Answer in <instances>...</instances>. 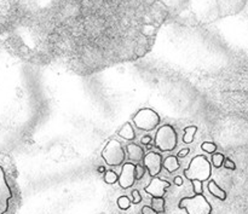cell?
I'll return each mask as SVG.
<instances>
[{"label":"cell","mask_w":248,"mask_h":214,"mask_svg":"<svg viewBox=\"0 0 248 214\" xmlns=\"http://www.w3.org/2000/svg\"><path fill=\"white\" fill-rule=\"evenodd\" d=\"M164 1L166 2L167 5H170V6L178 7V6H182V5L186 4V1L189 2V0H164Z\"/></svg>","instance_id":"cell-24"},{"label":"cell","mask_w":248,"mask_h":214,"mask_svg":"<svg viewBox=\"0 0 248 214\" xmlns=\"http://www.w3.org/2000/svg\"><path fill=\"white\" fill-rule=\"evenodd\" d=\"M118 136H120L121 138H124L125 140H133L136 138V132L135 128H133L132 123L126 122L120 130L118 131Z\"/></svg>","instance_id":"cell-15"},{"label":"cell","mask_w":248,"mask_h":214,"mask_svg":"<svg viewBox=\"0 0 248 214\" xmlns=\"http://www.w3.org/2000/svg\"><path fill=\"white\" fill-rule=\"evenodd\" d=\"M152 142H153V137L150 135L144 136V137H142V139H140V143H142L143 145H149L152 144Z\"/></svg>","instance_id":"cell-28"},{"label":"cell","mask_w":248,"mask_h":214,"mask_svg":"<svg viewBox=\"0 0 248 214\" xmlns=\"http://www.w3.org/2000/svg\"><path fill=\"white\" fill-rule=\"evenodd\" d=\"M223 166H224L225 168H228V169H232V171H234V169L236 168V166H235V162L232 161V160H230V159H225L224 160V165H223Z\"/></svg>","instance_id":"cell-26"},{"label":"cell","mask_w":248,"mask_h":214,"mask_svg":"<svg viewBox=\"0 0 248 214\" xmlns=\"http://www.w3.org/2000/svg\"><path fill=\"white\" fill-rule=\"evenodd\" d=\"M118 181H119V174L116 173V172L109 169V171H107L106 173H104V182H106V184L113 185V184H115Z\"/></svg>","instance_id":"cell-18"},{"label":"cell","mask_w":248,"mask_h":214,"mask_svg":"<svg viewBox=\"0 0 248 214\" xmlns=\"http://www.w3.org/2000/svg\"><path fill=\"white\" fill-rule=\"evenodd\" d=\"M97 172H98V173H101V174H104L107 172L106 166H99L98 168H97Z\"/></svg>","instance_id":"cell-31"},{"label":"cell","mask_w":248,"mask_h":214,"mask_svg":"<svg viewBox=\"0 0 248 214\" xmlns=\"http://www.w3.org/2000/svg\"><path fill=\"white\" fill-rule=\"evenodd\" d=\"M208 191L212 196H215L216 199L220 201H225L227 200V193L216 183V181H208Z\"/></svg>","instance_id":"cell-13"},{"label":"cell","mask_w":248,"mask_h":214,"mask_svg":"<svg viewBox=\"0 0 248 214\" xmlns=\"http://www.w3.org/2000/svg\"><path fill=\"white\" fill-rule=\"evenodd\" d=\"M136 181H137V176H136V165L132 162H125L121 167V173L119 174V185L123 189H130L135 185Z\"/></svg>","instance_id":"cell-9"},{"label":"cell","mask_w":248,"mask_h":214,"mask_svg":"<svg viewBox=\"0 0 248 214\" xmlns=\"http://www.w3.org/2000/svg\"><path fill=\"white\" fill-rule=\"evenodd\" d=\"M178 208L184 210L188 214H212L213 211L211 203L202 194L182 199L178 203Z\"/></svg>","instance_id":"cell-5"},{"label":"cell","mask_w":248,"mask_h":214,"mask_svg":"<svg viewBox=\"0 0 248 214\" xmlns=\"http://www.w3.org/2000/svg\"><path fill=\"white\" fill-rule=\"evenodd\" d=\"M224 160L225 156L222 153H215V154H212V165L216 168H220L224 165Z\"/></svg>","instance_id":"cell-19"},{"label":"cell","mask_w":248,"mask_h":214,"mask_svg":"<svg viewBox=\"0 0 248 214\" xmlns=\"http://www.w3.org/2000/svg\"><path fill=\"white\" fill-rule=\"evenodd\" d=\"M184 176L189 181H210L212 176V165L207 160L205 155H198L193 157V160L189 164L188 168L184 169Z\"/></svg>","instance_id":"cell-2"},{"label":"cell","mask_w":248,"mask_h":214,"mask_svg":"<svg viewBox=\"0 0 248 214\" xmlns=\"http://www.w3.org/2000/svg\"><path fill=\"white\" fill-rule=\"evenodd\" d=\"M193 189H194V194H195V195H201V194H203L202 182L193 181Z\"/></svg>","instance_id":"cell-23"},{"label":"cell","mask_w":248,"mask_h":214,"mask_svg":"<svg viewBox=\"0 0 248 214\" xmlns=\"http://www.w3.org/2000/svg\"><path fill=\"white\" fill-rule=\"evenodd\" d=\"M147 168L143 165H136V176H137V181H140V179L144 177V174L147 173Z\"/></svg>","instance_id":"cell-22"},{"label":"cell","mask_w":248,"mask_h":214,"mask_svg":"<svg viewBox=\"0 0 248 214\" xmlns=\"http://www.w3.org/2000/svg\"><path fill=\"white\" fill-rule=\"evenodd\" d=\"M126 153H127V157L133 162L140 164V161L144 160V149L140 145L136 144V143H130L126 145Z\"/></svg>","instance_id":"cell-12"},{"label":"cell","mask_w":248,"mask_h":214,"mask_svg":"<svg viewBox=\"0 0 248 214\" xmlns=\"http://www.w3.org/2000/svg\"><path fill=\"white\" fill-rule=\"evenodd\" d=\"M143 165L147 168L148 173L152 177H157L162 171V167H164V159H162V155L160 153L156 152H150L148 153L144 156L143 160Z\"/></svg>","instance_id":"cell-7"},{"label":"cell","mask_w":248,"mask_h":214,"mask_svg":"<svg viewBox=\"0 0 248 214\" xmlns=\"http://www.w3.org/2000/svg\"><path fill=\"white\" fill-rule=\"evenodd\" d=\"M173 184H174V185H177V186H182L184 184L183 178H182L181 176H176V177H174V179H173Z\"/></svg>","instance_id":"cell-30"},{"label":"cell","mask_w":248,"mask_h":214,"mask_svg":"<svg viewBox=\"0 0 248 214\" xmlns=\"http://www.w3.org/2000/svg\"><path fill=\"white\" fill-rule=\"evenodd\" d=\"M152 207L159 214L165 213V210H166V201H165V198H153Z\"/></svg>","instance_id":"cell-17"},{"label":"cell","mask_w":248,"mask_h":214,"mask_svg":"<svg viewBox=\"0 0 248 214\" xmlns=\"http://www.w3.org/2000/svg\"><path fill=\"white\" fill-rule=\"evenodd\" d=\"M201 149H202V152L207 153V154H215L217 152V144L213 142H203L201 144Z\"/></svg>","instance_id":"cell-21"},{"label":"cell","mask_w":248,"mask_h":214,"mask_svg":"<svg viewBox=\"0 0 248 214\" xmlns=\"http://www.w3.org/2000/svg\"><path fill=\"white\" fill-rule=\"evenodd\" d=\"M12 199V191L5 177V172L0 166V214H5L9 210V202Z\"/></svg>","instance_id":"cell-10"},{"label":"cell","mask_w":248,"mask_h":214,"mask_svg":"<svg viewBox=\"0 0 248 214\" xmlns=\"http://www.w3.org/2000/svg\"><path fill=\"white\" fill-rule=\"evenodd\" d=\"M161 122V118L155 110L150 108H144L138 110L133 116V123L140 130L145 132H152Z\"/></svg>","instance_id":"cell-6"},{"label":"cell","mask_w":248,"mask_h":214,"mask_svg":"<svg viewBox=\"0 0 248 214\" xmlns=\"http://www.w3.org/2000/svg\"><path fill=\"white\" fill-rule=\"evenodd\" d=\"M189 6L196 19L202 23L213 22L220 17L217 0H189Z\"/></svg>","instance_id":"cell-1"},{"label":"cell","mask_w":248,"mask_h":214,"mask_svg":"<svg viewBox=\"0 0 248 214\" xmlns=\"http://www.w3.org/2000/svg\"><path fill=\"white\" fill-rule=\"evenodd\" d=\"M189 153H190V149H188V148H186V149H182L181 152L177 154V157H179V159H183V157H186Z\"/></svg>","instance_id":"cell-29"},{"label":"cell","mask_w":248,"mask_h":214,"mask_svg":"<svg viewBox=\"0 0 248 214\" xmlns=\"http://www.w3.org/2000/svg\"><path fill=\"white\" fill-rule=\"evenodd\" d=\"M131 196H132V203H135V205H138V203L142 202V195H140V193L138 190H133L131 193Z\"/></svg>","instance_id":"cell-25"},{"label":"cell","mask_w":248,"mask_h":214,"mask_svg":"<svg viewBox=\"0 0 248 214\" xmlns=\"http://www.w3.org/2000/svg\"><path fill=\"white\" fill-rule=\"evenodd\" d=\"M170 188H171V183L170 182L164 181L161 178H157V177H153L149 185H147L144 188V191L148 195L152 196V198H165L167 189Z\"/></svg>","instance_id":"cell-11"},{"label":"cell","mask_w":248,"mask_h":214,"mask_svg":"<svg viewBox=\"0 0 248 214\" xmlns=\"http://www.w3.org/2000/svg\"><path fill=\"white\" fill-rule=\"evenodd\" d=\"M198 132V126H186L184 128V136H183V142L186 144H190L193 143L194 137H195V133Z\"/></svg>","instance_id":"cell-16"},{"label":"cell","mask_w":248,"mask_h":214,"mask_svg":"<svg viewBox=\"0 0 248 214\" xmlns=\"http://www.w3.org/2000/svg\"><path fill=\"white\" fill-rule=\"evenodd\" d=\"M222 17L235 16L245 9L247 0H217Z\"/></svg>","instance_id":"cell-8"},{"label":"cell","mask_w":248,"mask_h":214,"mask_svg":"<svg viewBox=\"0 0 248 214\" xmlns=\"http://www.w3.org/2000/svg\"><path fill=\"white\" fill-rule=\"evenodd\" d=\"M127 153L125 152L121 143L116 139H110L102 150V159L108 166L119 167L125 164Z\"/></svg>","instance_id":"cell-4"},{"label":"cell","mask_w":248,"mask_h":214,"mask_svg":"<svg viewBox=\"0 0 248 214\" xmlns=\"http://www.w3.org/2000/svg\"><path fill=\"white\" fill-rule=\"evenodd\" d=\"M155 147L162 153L173 152L178 145V135L173 126L164 125L160 126L155 135Z\"/></svg>","instance_id":"cell-3"},{"label":"cell","mask_w":248,"mask_h":214,"mask_svg":"<svg viewBox=\"0 0 248 214\" xmlns=\"http://www.w3.org/2000/svg\"><path fill=\"white\" fill-rule=\"evenodd\" d=\"M116 203H118V207L123 211L128 210V208L131 207V205H132V202H131L130 199L125 195L120 196V198L118 199V201H116Z\"/></svg>","instance_id":"cell-20"},{"label":"cell","mask_w":248,"mask_h":214,"mask_svg":"<svg viewBox=\"0 0 248 214\" xmlns=\"http://www.w3.org/2000/svg\"><path fill=\"white\" fill-rule=\"evenodd\" d=\"M164 168L166 169L169 173H174V172L178 171L181 168V165H179L178 157L173 156V155H170L166 159L164 160Z\"/></svg>","instance_id":"cell-14"},{"label":"cell","mask_w":248,"mask_h":214,"mask_svg":"<svg viewBox=\"0 0 248 214\" xmlns=\"http://www.w3.org/2000/svg\"><path fill=\"white\" fill-rule=\"evenodd\" d=\"M140 214H159L156 212V211L154 210V208L152 207V206H144V207L142 208V211H140Z\"/></svg>","instance_id":"cell-27"}]
</instances>
